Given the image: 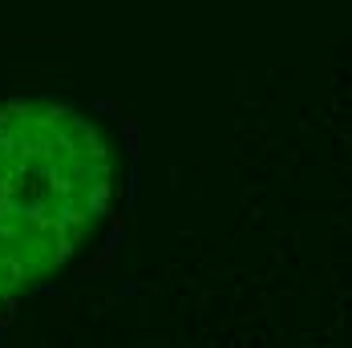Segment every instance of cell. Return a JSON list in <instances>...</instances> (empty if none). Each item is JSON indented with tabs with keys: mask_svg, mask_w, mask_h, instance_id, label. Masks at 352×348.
Here are the masks:
<instances>
[{
	"mask_svg": "<svg viewBox=\"0 0 352 348\" xmlns=\"http://www.w3.org/2000/svg\"><path fill=\"white\" fill-rule=\"evenodd\" d=\"M118 150L57 98L0 102V308L65 272L118 207Z\"/></svg>",
	"mask_w": 352,
	"mask_h": 348,
	"instance_id": "cell-1",
	"label": "cell"
}]
</instances>
